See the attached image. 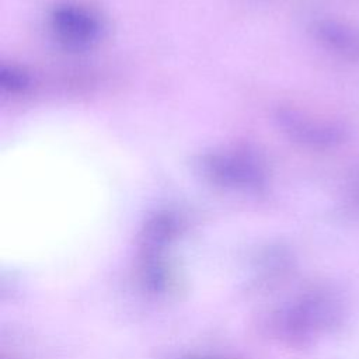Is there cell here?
<instances>
[{
  "instance_id": "obj_1",
  "label": "cell",
  "mask_w": 359,
  "mask_h": 359,
  "mask_svg": "<svg viewBox=\"0 0 359 359\" xmlns=\"http://www.w3.org/2000/svg\"><path fill=\"white\" fill-rule=\"evenodd\" d=\"M53 25L62 38L73 45H88L100 35L98 20L87 10L69 4L55 10Z\"/></svg>"
}]
</instances>
